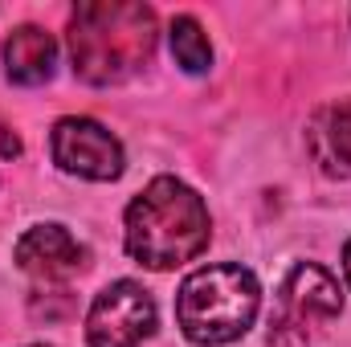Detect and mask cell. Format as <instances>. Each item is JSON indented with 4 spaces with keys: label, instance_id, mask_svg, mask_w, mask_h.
Wrapping results in <instances>:
<instances>
[{
    "label": "cell",
    "instance_id": "4fadbf2b",
    "mask_svg": "<svg viewBox=\"0 0 351 347\" xmlns=\"http://www.w3.org/2000/svg\"><path fill=\"white\" fill-rule=\"evenodd\" d=\"M33 347H45V344H33Z\"/></svg>",
    "mask_w": 351,
    "mask_h": 347
},
{
    "label": "cell",
    "instance_id": "7a4b0ae2",
    "mask_svg": "<svg viewBox=\"0 0 351 347\" xmlns=\"http://www.w3.org/2000/svg\"><path fill=\"white\" fill-rule=\"evenodd\" d=\"M160 21L139 0H90L70 16L74 74L90 86H114L139 74L156 53Z\"/></svg>",
    "mask_w": 351,
    "mask_h": 347
},
{
    "label": "cell",
    "instance_id": "5b68a950",
    "mask_svg": "<svg viewBox=\"0 0 351 347\" xmlns=\"http://www.w3.org/2000/svg\"><path fill=\"white\" fill-rule=\"evenodd\" d=\"M49 152H53V164L66 176H78V180H94V184H110L119 180L127 168V156H123V143L86 115H66L53 123V135H49Z\"/></svg>",
    "mask_w": 351,
    "mask_h": 347
},
{
    "label": "cell",
    "instance_id": "8fae6325",
    "mask_svg": "<svg viewBox=\"0 0 351 347\" xmlns=\"http://www.w3.org/2000/svg\"><path fill=\"white\" fill-rule=\"evenodd\" d=\"M0 156H21V139L4 131V135H0Z\"/></svg>",
    "mask_w": 351,
    "mask_h": 347
},
{
    "label": "cell",
    "instance_id": "7c38bea8",
    "mask_svg": "<svg viewBox=\"0 0 351 347\" xmlns=\"http://www.w3.org/2000/svg\"><path fill=\"white\" fill-rule=\"evenodd\" d=\"M343 282L351 286V237H348V246H343Z\"/></svg>",
    "mask_w": 351,
    "mask_h": 347
},
{
    "label": "cell",
    "instance_id": "52a82bcc",
    "mask_svg": "<svg viewBox=\"0 0 351 347\" xmlns=\"http://www.w3.org/2000/svg\"><path fill=\"white\" fill-rule=\"evenodd\" d=\"M12 261L41 282H62L70 274H78L86 265V246L66 229V225H33L16 237L12 246Z\"/></svg>",
    "mask_w": 351,
    "mask_h": 347
},
{
    "label": "cell",
    "instance_id": "3957f363",
    "mask_svg": "<svg viewBox=\"0 0 351 347\" xmlns=\"http://www.w3.org/2000/svg\"><path fill=\"white\" fill-rule=\"evenodd\" d=\"M262 311V286L254 270L225 261L204 265L184 278L176 294V323L180 331L200 347H221L241 339Z\"/></svg>",
    "mask_w": 351,
    "mask_h": 347
},
{
    "label": "cell",
    "instance_id": "6da1fadb",
    "mask_svg": "<svg viewBox=\"0 0 351 347\" xmlns=\"http://www.w3.org/2000/svg\"><path fill=\"white\" fill-rule=\"evenodd\" d=\"M127 254L147 270H176L200 258L213 241V217L196 188L176 176H156L123 217Z\"/></svg>",
    "mask_w": 351,
    "mask_h": 347
},
{
    "label": "cell",
    "instance_id": "277c9868",
    "mask_svg": "<svg viewBox=\"0 0 351 347\" xmlns=\"http://www.w3.org/2000/svg\"><path fill=\"white\" fill-rule=\"evenodd\" d=\"M343 311L339 278L319 261H298L278 286L269 315V347H311L315 335Z\"/></svg>",
    "mask_w": 351,
    "mask_h": 347
},
{
    "label": "cell",
    "instance_id": "8992f818",
    "mask_svg": "<svg viewBox=\"0 0 351 347\" xmlns=\"http://www.w3.org/2000/svg\"><path fill=\"white\" fill-rule=\"evenodd\" d=\"M156 331V298L139 282H110L98 290L86 315L90 347H143Z\"/></svg>",
    "mask_w": 351,
    "mask_h": 347
},
{
    "label": "cell",
    "instance_id": "30bf717a",
    "mask_svg": "<svg viewBox=\"0 0 351 347\" xmlns=\"http://www.w3.org/2000/svg\"><path fill=\"white\" fill-rule=\"evenodd\" d=\"M168 41H172V58L184 74H208L213 70V45H208V33L200 29L196 16H176L172 29H168Z\"/></svg>",
    "mask_w": 351,
    "mask_h": 347
},
{
    "label": "cell",
    "instance_id": "ba28073f",
    "mask_svg": "<svg viewBox=\"0 0 351 347\" xmlns=\"http://www.w3.org/2000/svg\"><path fill=\"white\" fill-rule=\"evenodd\" d=\"M306 152L315 156L319 172L343 180L351 176V102H327L306 123Z\"/></svg>",
    "mask_w": 351,
    "mask_h": 347
},
{
    "label": "cell",
    "instance_id": "9c48e42d",
    "mask_svg": "<svg viewBox=\"0 0 351 347\" xmlns=\"http://www.w3.org/2000/svg\"><path fill=\"white\" fill-rule=\"evenodd\" d=\"M58 66V41L41 25H21L4 41V74L16 86H41L53 78Z\"/></svg>",
    "mask_w": 351,
    "mask_h": 347
}]
</instances>
